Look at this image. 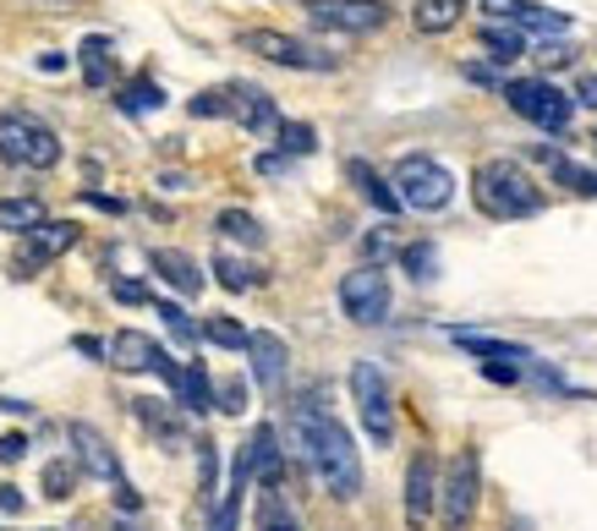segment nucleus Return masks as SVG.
I'll list each match as a JSON object with an SVG mask.
<instances>
[{"label":"nucleus","instance_id":"1","mask_svg":"<svg viewBox=\"0 0 597 531\" xmlns=\"http://www.w3.org/2000/svg\"><path fill=\"white\" fill-rule=\"evenodd\" d=\"M291 438H297L301 460L318 471V482L329 488V499L351 505V499L362 493V460H356L351 433H345L312 395H301L297 405H291Z\"/></svg>","mask_w":597,"mask_h":531},{"label":"nucleus","instance_id":"2","mask_svg":"<svg viewBox=\"0 0 597 531\" xmlns=\"http://www.w3.org/2000/svg\"><path fill=\"white\" fill-rule=\"evenodd\" d=\"M471 203L488 220H532L543 209V187L515 159H482L471 170Z\"/></svg>","mask_w":597,"mask_h":531},{"label":"nucleus","instance_id":"3","mask_svg":"<svg viewBox=\"0 0 597 531\" xmlns=\"http://www.w3.org/2000/svg\"><path fill=\"white\" fill-rule=\"evenodd\" d=\"M499 94H504V105H510L521 121H532L537 132H565L571 116H576V99H571L559 83H548V77H510V83H499Z\"/></svg>","mask_w":597,"mask_h":531},{"label":"nucleus","instance_id":"4","mask_svg":"<svg viewBox=\"0 0 597 531\" xmlns=\"http://www.w3.org/2000/svg\"><path fill=\"white\" fill-rule=\"evenodd\" d=\"M477 499H482V460L477 449H455L439 477V499H434V516L445 531H466L477 516Z\"/></svg>","mask_w":597,"mask_h":531},{"label":"nucleus","instance_id":"5","mask_svg":"<svg viewBox=\"0 0 597 531\" xmlns=\"http://www.w3.org/2000/svg\"><path fill=\"white\" fill-rule=\"evenodd\" d=\"M395 198H401V209H417V214H439L449 209V198H455V176H449L439 159H428V153H406L401 164H395Z\"/></svg>","mask_w":597,"mask_h":531},{"label":"nucleus","instance_id":"6","mask_svg":"<svg viewBox=\"0 0 597 531\" xmlns=\"http://www.w3.org/2000/svg\"><path fill=\"white\" fill-rule=\"evenodd\" d=\"M0 159H11L22 170H55L61 164V137L44 121L22 116V110H6L0 116Z\"/></svg>","mask_w":597,"mask_h":531},{"label":"nucleus","instance_id":"7","mask_svg":"<svg viewBox=\"0 0 597 531\" xmlns=\"http://www.w3.org/2000/svg\"><path fill=\"white\" fill-rule=\"evenodd\" d=\"M351 395H356V416H362V433L384 449L395 438V400H390V379L379 362H351Z\"/></svg>","mask_w":597,"mask_h":531},{"label":"nucleus","instance_id":"8","mask_svg":"<svg viewBox=\"0 0 597 531\" xmlns=\"http://www.w3.org/2000/svg\"><path fill=\"white\" fill-rule=\"evenodd\" d=\"M242 50H247V55H264V61H275V66H286V72H334V55H329V50L307 44L297 33H280V28H253V33H242Z\"/></svg>","mask_w":597,"mask_h":531},{"label":"nucleus","instance_id":"9","mask_svg":"<svg viewBox=\"0 0 597 531\" xmlns=\"http://www.w3.org/2000/svg\"><path fill=\"white\" fill-rule=\"evenodd\" d=\"M340 312H345L351 323H362V329L384 323V318H390V274L379 264L351 268V274L340 279Z\"/></svg>","mask_w":597,"mask_h":531},{"label":"nucleus","instance_id":"10","mask_svg":"<svg viewBox=\"0 0 597 531\" xmlns=\"http://www.w3.org/2000/svg\"><path fill=\"white\" fill-rule=\"evenodd\" d=\"M105 362L121 368V373H159L170 390H175V379H181V368L164 357V346H153L143 329H116L110 346H105Z\"/></svg>","mask_w":597,"mask_h":531},{"label":"nucleus","instance_id":"11","mask_svg":"<svg viewBox=\"0 0 597 531\" xmlns=\"http://www.w3.org/2000/svg\"><path fill=\"white\" fill-rule=\"evenodd\" d=\"M312 28H334V33H373L390 22L384 0H307Z\"/></svg>","mask_w":597,"mask_h":531},{"label":"nucleus","instance_id":"12","mask_svg":"<svg viewBox=\"0 0 597 531\" xmlns=\"http://www.w3.org/2000/svg\"><path fill=\"white\" fill-rule=\"evenodd\" d=\"M66 438H72V449H77V471H88L94 482H110V488H121V482H127V471H121V455L110 449V438H105L99 427H88V422H72V427H66Z\"/></svg>","mask_w":597,"mask_h":531},{"label":"nucleus","instance_id":"13","mask_svg":"<svg viewBox=\"0 0 597 531\" xmlns=\"http://www.w3.org/2000/svg\"><path fill=\"white\" fill-rule=\"evenodd\" d=\"M72 247H77V225H72V220H39V225L28 231L22 253H17V279H33V268L55 264V258L72 253Z\"/></svg>","mask_w":597,"mask_h":531},{"label":"nucleus","instance_id":"14","mask_svg":"<svg viewBox=\"0 0 597 531\" xmlns=\"http://www.w3.org/2000/svg\"><path fill=\"white\" fill-rule=\"evenodd\" d=\"M434 499H439V460L428 449H417L412 466H406V527L412 531L428 527L434 521Z\"/></svg>","mask_w":597,"mask_h":531},{"label":"nucleus","instance_id":"15","mask_svg":"<svg viewBox=\"0 0 597 531\" xmlns=\"http://www.w3.org/2000/svg\"><path fill=\"white\" fill-rule=\"evenodd\" d=\"M247 357H253V384L264 395H286V362H291L286 340L275 329H253L247 334Z\"/></svg>","mask_w":597,"mask_h":531},{"label":"nucleus","instance_id":"16","mask_svg":"<svg viewBox=\"0 0 597 531\" xmlns=\"http://www.w3.org/2000/svg\"><path fill=\"white\" fill-rule=\"evenodd\" d=\"M225 99H231V116H236L247 132L269 137L275 127H280V110H275V99H269L258 83H231V88H225Z\"/></svg>","mask_w":597,"mask_h":531},{"label":"nucleus","instance_id":"17","mask_svg":"<svg viewBox=\"0 0 597 531\" xmlns=\"http://www.w3.org/2000/svg\"><path fill=\"white\" fill-rule=\"evenodd\" d=\"M149 268L170 285V290H181V296H198V290H203V274H198V264H192L181 247H153Z\"/></svg>","mask_w":597,"mask_h":531},{"label":"nucleus","instance_id":"18","mask_svg":"<svg viewBox=\"0 0 597 531\" xmlns=\"http://www.w3.org/2000/svg\"><path fill=\"white\" fill-rule=\"evenodd\" d=\"M532 153H537V159L548 164V176H554L559 187H571V192H582V198H597V170L576 164L571 153H559V148H548V142H537Z\"/></svg>","mask_w":597,"mask_h":531},{"label":"nucleus","instance_id":"19","mask_svg":"<svg viewBox=\"0 0 597 531\" xmlns=\"http://www.w3.org/2000/svg\"><path fill=\"white\" fill-rule=\"evenodd\" d=\"M247 460H253V477L264 482V488H280V433L264 422L258 433H253V444H247Z\"/></svg>","mask_w":597,"mask_h":531},{"label":"nucleus","instance_id":"20","mask_svg":"<svg viewBox=\"0 0 597 531\" xmlns=\"http://www.w3.org/2000/svg\"><path fill=\"white\" fill-rule=\"evenodd\" d=\"M77 61H83V83H88V88H110V77H116V50H110L105 33H88L83 50H77Z\"/></svg>","mask_w":597,"mask_h":531},{"label":"nucleus","instance_id":"21","mask_svg":"<svg viewBox=\"0 0 597 531\" xmlns=\"http://www.w3.org/2000/svg\"><path fill=\"white\" fill-rule=\"evenodd\" d=\"M345 176L356 181V192H362V198H367L379 214H401V198H395V187H390V181H384V176H379L367 159H351V164H345Z\"/></svg>","mask_w":597,"mask_h":531},{"label":"nucleus","instance_id":"22","mask_svg":"<svg viewBox=\"0 0 597 531\" xmlns=\"http://www.w3.org/2000/svg\"><path fill=\"white\" fill-rule=\"evenodd\" d=\"M175 405H181V411H192V416L214 411V384H209L203 362H186V368H181V379H175Z\"/></svg>","mask_w":597,"mask_h":531},{"label":"nucleus","instance_id":"23","mask_svg":"<svg viewBox=\"0 0 597 531\" xmlns=\"http://www.w3.org/2000/svg\"><path fill=\"white\" fill-rule=\"evenodd\" d=\"M455 340L471 351V357H482V362H510V368H521V362H532V346H515V340H488V334H460L455 329Z\"/></svg>","mask_w":597,"mask_h":531},{"label":"nucleus","instance_id":"24","mask_svg":"<svg viewBox=\"0 0 597 531\" xmlns=\"http://www.w3.org/2000/svg\"><path fill=\"white\" fill-rule=\"evenodd\" d=\"M482 50H488L493 66H510V61L526 55V39H521V28H510V22H482Z\"/></svg>","mask_w":597,"mask_h":531},{"label":"nucleus","instance_id":"25","mask_svg":"<svg viewBox=\"0 0 597 531\" xmlns=\"http://www.w3.org/2000/svg\"><path fill=\"white\" fill-rule=\"evenodd\" d=\"M460 11H466V0H417L412 22H417V33H449L460 22Z\"/></svg>","mask_w":597,"mask_h":531},{"label":"nucleus","instance_id":"26","mask_svg":"<svg viewBox=\"0 0 597 531\" xmlns=\"http://www.w3.org/2000/svg\"><path fill=\"white\" fill-rule=\"evenodd\" d=\"M214 231H220L225 242H242V247H264V242H269V231H264L247 209H225V214L214 220Z\"/></svg>","mask_w":597,"mask_h":531},{"label":"nucleus","instance_id":"27","mask_svg":"<svg viewBox=\"0 0 597 531\" xmlns=\"http://www.w3.org/2000/svg\"><path fill=\"white\" fill-rule=\"evenodd\" d=\"M258 531H301L297 510L286 505L280 488H264V499H258Z\"/></svg>","mask_w":597,"mask_h":531},{"label":"nucleus","instance_id":"28","mask_svg":"<svg viewBox=\"0 0 597 531\" xmlns=\"http://www.w3.org/2000/svg\"><path fill=\"white\" fill-rule=\"evenodd\" d=\"M510 28H532V33H543V39H548V33H571V17H565V11H548V6H526V0H521V6H515V17H510Z\"/></svg>","mask_w":597,"mask_h":531},{"label":"nucleus","instance_id":"29","mask_svg":"<svg viewBox=\"0 0 597 531\" xmlns=\"http://www.w3.org/2000/svg\"><path fill=\"white\" fill-rule=\"evenodd\" d=\"M39 220H44V203L39 198H6L0 203V231H11V236H28Z\"/></svg>","mask_w":597,"mask_h":531},{"label":"nucleus","instance_id":"30","mask_svg":"<svg viewBox=\"0 0 597 531\" xmlns=\"http://www.w3.org/2000/svg\"><path fill=\"white\" fill-rule=\"evenodd\" d=\"M209 268H214V279H220L225 290H253V285L264 279L258 268H253V264H242V258H236V253H225V247L214 253V264H209Z\"/></svg>","mask_w":597,"mask_h":531},{"label":"nucleus","instance_id":"31","mask_svg":"<svg viewBox=\"0 0 597 531\" xmlns=\"http://www.w3.org/2000/svg\"><path fill=\"white\" fill-rule=\"evenodd\" d=\"M121 110H127V116H153V110H164V88L149 83V77L127 83V88H121Z\"/></svg>","mask_w":597,"mask_h":531},{"label":"nucleus","instance_id":"32","mask_svg":"<svg viewBox=\"0 0 597 531\" xmlns=\"http://www.w3.org/2000/svg\"><path fill=\"white\" fill-rule=\"evenodd\" d=\"M132 411H138V422L149 427L159 444H181V427H175V416H170L159 400H132Z\"/></svg>","mask_w":597,"mask_h":531},{"label":"nucleus","instance_id":"33","mask_svg":"<svg viewBox=\"0 0 597 531\" xmlns=\"http://www.w3.org/2000/svg\"><path fill=\"white\" fill-rule=\"evenodd\" d=\"M275 142H280L286 159H307V153L318 148V132H312L307 121H280V127H275Z\"/></svg>","mask_w":597,"mask_h":531},{"label":"nucleus","instance_id":"34","mask_svg":"<svg viewBox=\"0 0 597 531\" xmlns=\"http://www.w3.org/2000/svg\"><path fill=\"white\" fill-rule=\"evenodd\" d=\"M198 334H203L209 346H225V351H247V329H242L236 318H225V312H220V318H203V329H198Z\"/></svg>","mask_w":597,"mask_h":531},{"label":"nucleus","instance_id":"35","mask_svg":"<svg viewBox=\"0 0 597 531\" xmlns=\"http://www.w3.org/2000/svg\"><path fill=\"white\" fill-rule=\"evenodd\" d=\"M77 477H83V471H77V460H50V466H44V477H39V482H44V499H72Z\"/></svg>","mask_w":597,"mask_h":531},{"label":"nucleus","instance_id":"36","mask_svg":"<svg viewBox=\"0 0 597 531\" xmlns=\"http://www.w3.org/2000/svg\"><path fill=\"white\" fill-rule=\"evenodd\" d=\"M214 471H220V444L214 438H198V488H203L209 505H214Z\"/></svg>","mask_w":597,"mask_h":531},{"label":"nucleus","instance_id":"37","mask_svg":"<svg viewBox=\"0 0 597 531\" xmlns=\"http://www.w3.org/2000/svg\"><path fill=\"white\" fill-rule=\"evenodd\" d=\"M401 264L412 268V279H434L439 274V253H434V242H417V247L401 253Z\"/></svg>","mask_w":597,"mask_h":531},{"label":"nucleus","instance_id":"38","mask_svg":"<svg viewBox=\"0 0 597 531\" xmlns=\"http://www.w3.org/2000/svg\"><path fill=\"white\" fill-rule=\"evenodd\" d=\"M198 121H214V116H231V99H225V88H203V94H192V105H186Z\"/></svg>","mask_w":597,"mask_h":531},{"label":"nucleus","instance_id":"39","mask_svg":"<svg viewBox=\"0 0 597 531\" xmlns=\"http://www.w3.org/2000/svg\"><path fill=\"white\" fill-rule=\"evenodd\" d=\"M153 312H159V318H164V329H170V334H175V340H181V346H192V340H198V323H192V318H186V312H181V307H175V301H159V307H153Z\"/></svg>","mask_w":597,"mask_h":531},{"label":"nucleus","instance_id":"40","mask_svg":"<svg viewBox=\"0 0 597 531\" xmlns=\"http://www.w3.org/2000/svg\"><path fill=\"white\" fill-rule=\"evenodd\" d=\"M214 411H225V416H242V411H247V384H242V379H225V384H214Z\"/></svg>","mask_w":597,"mask_h":531},{"label":"nucleus","instance_id":"41","mask_svg":"<svg viewBox=\"0 0 597 531\" xmlns=\"http://www.w3.org/2000/svg\"><path fill=\"white\" fill-rule=\"evenodd\" d=\"M110 296H116L121 307H143V301H149V285H138V279H116Z\"/></svg>","mask_w":597,"mask_h":531},{"label":"nucleus","instance_id":"42","mask_svg":"<svg viewBox=\"0 0 597 531\" xmlns=\"http://www.w3.org/2000/svg\"><path fill=\"white\" fill-rule=\"evenodd\" d=\"M28 455V438L22 433H0V466H17Z\"/></svg>","mask_w":597,"mask_h":531},{"label":"nucleus","instance_id":"43","mask_svg":"<svg viewBox=\"0 0 597 531\" xmlns=\"http://www.w3.org/2000/svg\"><path fill=\"white\" fill-rule=\"evenodd\" d=\"M537 61H543V66H571V61H576V50H571V44H548V39H543Z\"/></svg>","mask_w":597,"mask_h":531},{"label":"nucleus","instance_id":"44","mask_svg":"<svg viewBox=\"0 0 597 531\" xmlns=\"http://www.w3.org/2000/svg\"><path fill=\"white\" fill-rule=\"evenodd\" d=\"M0 516H6V521H11V516H22V488L0 482Z\"/></svg>","mask_w":597,"mask_h":531},{"label":"nucleus","instance_id":"45","mask_svg":"<svg viewBox=\"0 0 597 531\" xmlns=\"http://www.w3.org/2000/svg\"><path fill=\"white\" fill-rule=\"evenodd\" d=\"M482 373H488L493 384H515V379H521V368H510V362H482Z\"/></svg>","mask_w":597,"mask_h":531},{"label":"nucleus","instance_id":"46","mask_svg":"<svg viewBox=\"0 0 597 531\" xmlns=\"http://www.w3.org/2000/svg\"><path fill=\"white\" fill-rule=\"evenodd\" d=\"M116 505H121V510L132 516V510H143V493H138L132 482H121V488H116Z\"/></svg>","mask_w":597,"mask_h":531},{"label":"nucleus","instance_id":"47","mask_svg":"<svg viewBox=\"0 0 597 531\" xmlns=\"http://www.w3.org/2000/svg\"><path fill=\"white\" fill-rule=\"evenodd\" d=\"M83 203H94V209H105V214H121V209H127L121 198H105V192H83Z\"/></svg>","mask_w":597,"mask_h":531},{"label":"nucleus","instance_id":"48","mask_svg":"<svg viewBox=\"0 0 597 531\" xmlns=\"http://www.w3.org/2000/svg\"><path fill=\"white\" fill-rule=\"evenodd\" d=\"M286 170V153H258V176H280Z\"/></svg>","mask_w":597,"mask_h":531},{"label":"nucleus","instance_id":"49","mask_svg":"<svg viewBox=\"0 0 597 531\" xmlns=\"http://www.w3.org/2000/svg\"><path fill=\"white\" fill-rule=\"evenodd\" d=\"M576 99H582V105H593V110H597V77H593V72H587V77L576 83Z\"/></svg>","mask_w":597,"mask_h":531},{"label":"nucleus","instance_id":"50","mask_svg":"<svg viewBox=\"0 0 597 531\" xmlns=\"http://www.w3.org/2000/svg\"><path fill=\"white\" fill-rule=\"evenodd\" d=\"M384 253H390V236H384V231H379V236H367V258H373V264H379V258H384Z\"/></svg>","mask_w":597,"mask_h":531},{"label":"nucleus","instance_id":"51","mask_svg":"<svg viewBox=\"0 0 597 531\" xmlns=\"http://www.w3.org/2000/svg\"><path fill=\"white\" fill-rule=\"evenodd\" d=\"M77 351H83V357H94V362H99V357H105V346H99V340H94V334H77Z\"/></svg>","mask_w":597,"mask_h":531},{"label":"nucleus","instance_id":"52","mask_svg":"<svg viewBox=\"0 0 597 531\" xmlns=\"http://www.w3.org/2000/svg\"><path fill=\"white\" fill-rule=\"evenodd\" d=\"M482 6H488L493 17H515V6H521V0H482Z\"/></svg>","mask_w":597,"mask_h":531},{"label":"nucleus","instance_id":"53","mask_svg":"<svg viewBox=\"0 0 597 531\" xmlns=\"http://www.w3.org/2000/svg\"><path fill=\"white\" fill-rule=\"evenodd\" d=\"M61 66H66V55H55V50H50V55H39V72H61Z\"/></svg>","mask_w":597,"mask_h":531},{"label":"nucleus","instance_id":"54","mask_svg":"<svg viewBox=\"0 0 597 531\" xmlns=\"http://www.w3.org/2000/svg\"><path fill=\"white\" fill-rule=\"evenodd\" d=\"M466 77H471V83H504V77H493L488 66H466Z\"/></svg>","mask_w":597,"mask_h":531}]
</instances>
